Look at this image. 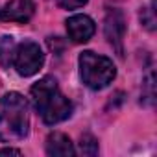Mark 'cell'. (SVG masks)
<instances>
[{
    "mask_svg": "<svg viewBox=\"0 0 157 157\" xmlns=\"http://www.w3.org/2000/svg\"><path fill=\"white\" fill-rule=\"evenodd\" d=\"M33 105L48 126L59 124L72 115V102L59 91L56 78L44 76L30 89Z\"/></svg>",
    "mask_w": 157,
    "mask_h": 157,
    "instance_id": "cell-1",
    "label": "cell"
},
{
    "mask_svg": "<svg viewBox=\"0 0 157 157\" xmlns=\"http://www.w3.org/2000/svg\"><path fill=\"white\" fill-rule=\"evenodd\" d=\"M28 102L21 93H6L0 98V142H19L28 137Z\"/></svg>",
    "mask_w": 157,
    "mask_h": 157,
    "instance_id": "cell-2",
    "label": "cell"
},
{
    "mask_svg": "<svg viewBox=\"0 0 157 157\" xmlns=\"http://www.w3.org/2000/svg\"><path fill=\"white\" fill-rule=\"evenodd\" d=\"M78 63H80L82 82L93 91H100V89L107 87L117 76V68H115L113 61L109 57L94 54L91 50L82 52Z\"/></svg>",
    "mask_w": 157,
    "mask_h": 157,
    "instance_id": "cell-3",
    "label": "cell"
},
{
    "mask_svg": "<svg viewBox=\"0 0 157 157\" xmlns=\"http://www.w3.org/2000/svg\"><path fill=\"white\" fill-rule=\"evenodd\" d=\"M44 63V54L39 46V43L35 41H22L21 44L15 46V54H13V67L15 70L24 76V78H30L33 74H37L41 70Z\"/></svg>",
    "mask_w": 157,
    "mask_h": 157,
    "instance_id": "cell-4",
    "label": "cell"
},
{
    "mask_svg": "<svg viewBox=\"0 0 157 157\" xmlns=\"http://www.w3.org/2000/svg\"><path fill=\"white\" fill-rule=\"evenodd\" d=\"M104 32H105V39L109 41V44L118 52V56L124 54V35H126V19L124 13L117 8L109 10L105 15V22H104Z\"/></svg>",
    "mask_w": 157,
    "mask_h": 157,
    "instance_id": "cell-5",
    "label": "cell"
},
{
    "mask_svg": "<svg viewBox=\"0 0 157 157\" xmlns=\"http://www.w3.org/2000/svg\"><path fill=\"white\" fill-rule=\"evenodd\" d=\"M35 13L33 0H10L0 6V22H19L26 24Z\"/></svg>",
    "mask_w": 157,
    "mask_h": 157,
    "instance_id": "cell-6",
    "label": "cell"
},
{
    "mask_svg": "<svg viewBox=\"0 0 157 157\" xmlns=\"http://www.w3.org/2000/svg\"><path fill=\"white\" fill-rule=\"evenodd\" d=\"M65 24H67L68 39L72 43H78V44L87 43L96 32V24L89 15H72L67 19Z\"/></svg>",
    "mask_w": 157,
    "mask_h": 157,
    "instance_id": "cell-7",
    "label": "cell"
},
{
    "mask_svg": "<svg viewBox=\"0 0 157 157\" xmlns=\"http://www.w3.org/2000/svg\"><path fill=\"white\" fill-rule=\"evenodd\" d=\"M44 148L48 155H74L76 153L72 140L65 133H59V131H54L46 137Z\"/></svg>",
    "mask_w": 157,
    "mask_h": 157,
    "instance_id": "cell-8",
    "label": "cell"
},
{
    "mask_svg": "<svg viewBox=\"0 0 157 157\" xmlns=\"http://www.w3.org/2000/svg\"><path fill=\"white\" fill-rule=\"evenodd\" d=\"M15 41L13 37H2L0 39V63L4 68H8L13 63V54H15Z\"/></svg>",
    "mask_w": 157,
    "mask_h": 157,
    "instance_id": "cell-9",
    "label": "cell"
},
{
    "mask_svg": "<svg viewBox=\"0 0 157 157\" xmlns=\"http://www.w3.org/2000/svg\"><path fill=\"white\" fill-rule=\"evenodd\" d=\"M80 153L83 155H96L98 153V140L93 135H82L80 139Z\"/></svg>",
    "mask_w": 157,
    "mask_h": 157,
    "instance_id": "cell-10",
    "label": "cell"
},
{
    "mask_svg": "<svg viewBox=\"0 0 157 157\" xmlns=\"http://www.w3.org/2000/svg\"><path fill=\"white\" fill-rule=\"evenodd\" d=\"M140 22L146 30H155V10H153V0H150V6L140 10Z\"/></svg>",
    "mask_w": 157,
    "mask_h": 157,
    "instance_id": "cell-11",
    "label": "cell"
},
{
    "mask_svg": "<svg viewBox=\"0 0 157 157\" xmlns=\"http://www.w3.org/2000/svg\"><path fill=\"white\" fill-rule=\"evenodd\" d=\"M56 2L63 10H78V8H83L89 0H56Z\"/></svg>",
    "mask_w": 157,
    "mask_h": 157,
    "instance_id": "cell-12",
    "label": "cell"
},
{
    "mask_svg": "<svg viewBox=\"0 0 157 157\" xmlns=\"http://www.w3.org/2000/svg\"><path fill=\"white\" fill-rule=\"evenodd\" d=\"M8 153H15V155H22L21 150H15V148H2L0 150V155H8Z\"/></svg>",
    "mask_w": 157,
    "mask_h": 157,
    "instance_id": "cell-13",
    "label": "cell"
}]
</instances>
